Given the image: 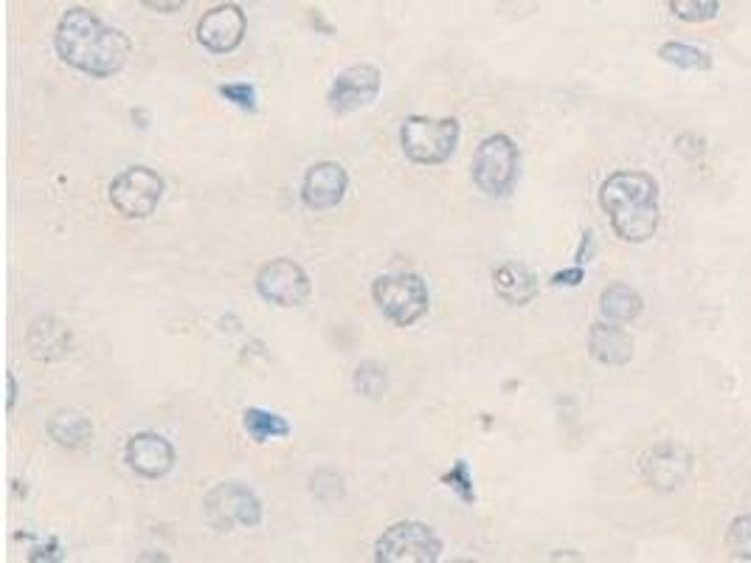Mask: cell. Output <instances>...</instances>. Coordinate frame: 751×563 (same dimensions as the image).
Listing matches in <instances>:
<instances>
[{
	"instance_id": "1",
	"label": "cell",
	"mask_w": 751,
	"mask_h": 563,
	"mask_svg": "<svg viewBox=\"0 0 751 563\" xmlns=\"http://www.w3.org/2000/svg\"><path fill=\"white\" fill-rule=\"evenodd\" d=\"M54 45L65 65L93 79H108L128 65L133 43L119 29L104 26L90 9L74 7L59 18Z\"/></svg>"
},
{
	"instance_id": "2",
	"label": "cell",
	"mask_w": 751,
	"mask_h": 563,
	"mask_svg": "<svg viewBox=\"0 0 751 563\" xmlns=\"http://www.w3.org/2000/svg\"><path fill=\"white\" fill-rule=\"evenodd\" d=\"M599 206L625 243H648L659 229V184L653 175L625 169L599 186Z\"/></svg>"
},
{
	"instance_id": "3",
	"label": "cell",
	"mask_w": 751,
	"mask_h": 563,
	"mask_svg": "<svg viewBox=\"0 0 751 563\" xmlns=\"http://www.w3.org/2000/svg\"><path fill=\"white\" fill-rule=\"evenodd\" d=\"M462 128L453 115L431 119V115H408L400 128V147L408 161L420 167H437L445 164L456 153Z\"/></svg>"
},
{
	"instance_id": "4",
	"label": "cell",
	"mask_w": 751,
	"mask_h": 563,
	"mask_svg": "<svg viewBox=\"0 0 751 563\" xmlns=\"http://www.w3.org/2000/svg\"><path fill=\"white\" fill-rule=\"evenodd\" d=\"M518 167L521 155L516 141L504 133L487 135L473 155V184L487 198H507L518 180Z\"/></svg>"
},
{
	"instance_id": "5",
	"label": "cell",
	"mask_w": 751,
	"mask_h": 563,
	"mask_svg": "<svg viewBox=\"0 0 751 563\" xmlns=\"http://www.w3.org/2000/svg\"><path fill=\"white\" fill-rule=\"evenodd\" d=\"M372 299L380 313L397 327H411L428 313V288L417 274H386L372 285Z\"/></svg>"
},
{
	"instance_id": "6",
	"label": "cell",
	"mask_w": 751,
	"mask_h": 563,
	"mask_svg": "<svg viewBox=\"0 0 751 563\" xmlns=\"http://www.w3.org/2000/svg\"><path fill=\"white\" fill-rule=\"evenodd\" d=\"M440 555V536L422 521H397L375 544L377 563H437Z\"/></svg>"
},
{
	"instance_id": "7",
	"label": "cell",
	"mask_w": 751,
	"mask_h": 563,
	"mask_svg": "<svg viewBox=\"0 0 751 563\" xmlns=\"http://www.w3.org/2000/svg\"><path fill=\"white\" fill-rule=\"evenodd\" d=\"M164 178L150 167H130L110 184V203L128 220H147L164 198Z\"/></svg>"
},
{
	"instance_id": "8",
	"label": "cell",
	"mask_w": 751,
	"mask_h": 563,
	"mask_svg": "<svg viewBox=\"0 0 751 563\" xmlns=\"http://www.w3.org/2000/svg\"><path fill=\"white\" fill-rule=\"evenodd\" d=\"M203 510L214 530H234V527L254 530V527L262 525L259 499L254 496V490H249L240 482H225V485L211 487L206 493Z\"/></svg>"
},
{
	"instance_id": "9",
	"label": "cell",
	"mask_w": 751,
	"mask_h": 563,
	"mask_svg": "<svg viewBox=\"0 0 751 563\" xmlns=\"http://www.w3.org/2000/svg\"><path fill=\"white\" fill-rule=\"evenodd\" d=\"M256 294L276 308H299L310 296V276L299 263L279 256L256 274Z\"/></svg>"
},
{
	"instance_id": "10",
	"label": "cell",
	"mask_w": 751,
	"mask_h": 563,
	"mask_svg": "<svg viewBox=\"0 0 751 563\" xmlns=\"http://www.w3.org/2000/svg\"><path fill=\"white\" fill-rule=\"evenodd\" d=\"M380 82L383 77L375 65H350V68L338 74L330 93H327L330 110L338 115H346L366 108V104L375 102L377 93H380Z\"/></svg>"
},
{
	"instance_id": "11",
	"label": "cell",
	"mask_w": 751,
	"mask_h": 563,
	"mask_svg": "<svg viewBox=\"0 0 751 563\" xmlns=\"http://www.w3.org/2000/svg\"><path fill=\"white\" fill-rule=\"evenodd\" d=\"M249 32V18L236 3L211 7L198 23V43L211 54L236 52Z\"/></svg>"
},
{
	"instance_id": "12",
	"label": "cell",
	"mask_w": 751,
	"mask_h": 563,
	"mask_svg": "<svg viewBox=\"0 0 751 563\" xmlns=\"http://www.w3.org/2000/svg\"><path fill=\"white\" fill-rule=\"evenodd\" d=\"M346 186H350V175L338 161H319L305 173L301 200L312 211H330L344 200Z\"/></svg>"
},
{
	"instance_id": "13",
	"label": "cell",
	"mask_w": 751,
	"mask_h": 563,
	"mask_svg": "<svg viewBox=\"0 0 751 563\" xmlns=\"http://www.w3.org/2000/svg\"><path fill=\"white\" fill-rule=\"evenodd\" d=\"M124 460L144 479H161L175 467V445L155 431H141L128 440Z\"/></svg>"
},
{
	"instance_id": "14",
	"label": "cell",
	"mask_w": 751,
	"mask_h": 563,
	"mask_svg": "<svg viewBox=\"0 0 751 563\" xmlns=\"http://www.w3.org/2000/svg\"><path fill=\"white\" fill-rule=\"evenodd\" d=\"M689 467H693L689 454L682 445H673V442L656 445V449L650 451L642 460L644 479L653 487H659V490H675V487H682L689 476Z\"/></svg>"
},
{
	"instance_id": "15",
	"label": "cell",
	"mask_w": 751,
	"mask_h": 563,
	"mask_svg": "<svg viewBox=\"0 0 751 563\" xmlns=\"http://www.w3.org/2000/svg\"><path fill=\"white\" fill-rule=\"evenodd\" d=\"M26 344L34 358L52 364V361H59L68 355L70 346H74V333H70V327L63 324L59 319L45 316V319L32 321V327H29L26 333Z\"/></svg>"
},
{
	"instance_id": "16",
	"label": "cell",
	"mask_w": 751,
	"mask_h": 563,
	"mask_svg": "<svg viewBox=\"0 0 751 563\" xmlns=\"http://www.w3.org/2000/svg\"><path fill=\"white\" fill-rule=\"evenodd\" d=\"M493 288L507 305H529L538 296V276L521 263H504L493 271Z\"/></svg>"
},
{
	"instance_id": "17",
	"label": "cell",
	"mask_w": 751,
	"mask_h": 563,
	"mask_svg": "<svg viewBox=\"0 0 751 563\" xmlns=\"http://www.w3.org/2000/svg\"><path fill=\"white\" fill-rule=\"evenodd\" d=\"M588 350L605 366H625L633 358L631 335L614 324H594L588 330Z\"/></svg>"
},
{
	"instance_id": "18",
	"label": "cell",
	"mask_w": 751,
	"mask_h": 563,
	"mask_svg": "<svg viewBox=\"0 0 751 563\" xmlns=\"http://www.w3.org/2000/svg\"><path fill=\"white\" fill-rule=\"evenodd\" d=\"M48 437L68 451L85 449L93 440V422L82 411L63 409L48 420Z\"/></svg>"
},
{
	"instance_id": "19",
	"label": "cell",
	"mask_w": 751,
	"mask_h": 563,
	"mask_svg": "<svg viewBox=\"0 0 751 563\" xmlns=\"http://www.w3.org/2000/svg\"><path fill=\"white\" fill-rule=\"evenodd\" d=\"M599 310L614 324H628L642 313V296L631 290L628 285H611L599 296Z\"/></svg>"
},
{
	"instance_id": "20",
	"label": "cell",
	"mask_w": 751,
	"mask_h": 563,
	"mask_svg": "<svg viewBox=\"0 0 751 563\" xmlns=\"http://www.w3.org/2000/svg\"><path fill=\"white\" fill-rule=\"evenodd\" d=\"M242 429L249 431V437L254 442H270L290 434V422L281 415H276V411L245 409V415H242Z\"/></svg>"
},
{
	"instance_id": "21",
	"label": "cell",
	"mask_w": 751,
	"mask_h": 563,
	"mask_svg": "<svg viewBox=\"0 0 751 563\" xmlns=\"http://www.w3.org/2000/svg\"><path fill=\"white\" fill-rule=\"evenodd\" d=\"M659 57H662L664 63L675 65V68H682V70L713 68V59H709V54L700 52V48H695V45H687V43H664L662 48H659Z\"/></svg>"
},
{
	"instance_id": "22",
	"label": "cell",
	"mask_w": 751,
	"mask_h": 563,
	"mask_svg": "<svg viewBox=\"0 0 751 563\" xmlns=\"http://www.w3.org/2000/svg\"><path fill=\"white\" fill-rule=\"evenodd\" d=\"M667 7L678 20H687V23H707V20L718 18L720 0H667Z\"/></svg>"
},
{
	"instance_id": "23",
	"label": "cell",
	"mask_w": 751,
	"mask_h": 563,
	"mask_svg": "<svg viewBox=\"0 0 751 563\" xmlns=\"http://www.w3.org/2000/svg\"><path fill=\"white\" fill-rule=\"evenodd\" d=\"M355 389L361 391L363 397H380L389 386V375H386V366L375 364V361H366L355 369Z\"/></svg>"
},
{
	"instance_id": "24",
	"label": "cell",
	"mask_w": 751,
	"mask_h": 563,
	"mask_svg": "<svg viewBox=\"0 0 751 563\" xmlns=\"http://www.w3.org/2000/svg\"><path fill=\"white\" fill-rule=\"evenodd\" d=\"M726 547L738 561H751V516H740L726 532Z\"/></svg>"
},
{
	"instance_id": "25",
	"label": "cell",
	"mask_w": 751,
	"mask_h": 563,
	"mask_svg": "<svg viewBox=\"0 0 751 563\" xmlns=\"http://www.w3.org/2000/svg\"><path fill=\"white\" fill-rule=\"evenodd\" d=\"M442 482H445V485L451 487L453 493H459V499L465 501V505H473V501H476V493H473L471 467H467L465 460H459L456 465H453L451 471L442 476Z\"/></svg>"
},
{
	"instance_id": "26",
	"label": "cell",
	"mask_w": 751,
	"mask_h": 563,
	"mask_svg": "<svg viewBox=\"0 0 751 563\" xmlns=\"http://www.w3.org/2000/svg\"><path fill=\"white\" fill-rule=\"evenodd\" d=\"M220 97L225 99V102L236 104L240 110H249V113H254L256 110V90L254 85L249 82H231V85H220Z\"/></svg>"
},
{
	"instance_id": "27",
	"label": "cell",
	"mask_w": 751,
	"mask_h": 563,
	"mask_svg": "<svg viewBox=\"0 0 751 563\" xmlns=\"http://www.w3.org/2000/svg\"><path fill=\"white\" fill-rule=\"evenodd\" d=\"M141 3H144L147 9H153V12L173 14V12H180L189 0H141Z\"/></svg>"
},
{
	"instance_id": "28",
	"label": "cell",
	"mask_w": 751,
	"mask_h": 563,
	"mask_svg": "<svg viewBox=\"0 0 751 563\" xmlns=\"http://www.w3.org/2000/svg\"><path fill=\"white\" fill-rule=\"evenodd\" d=\"M554 285H568V288H574V285H579L583 282V268H572V271H561V274L552 276Z\"/></svg>"
},
{
	"instance_id": "29",
	"label": "cell",
	"mask_w": 751,
	"mask_h": 563,
	"mask_svg": "<svg viewBox=\"0 0 751 563\" xmlns=\"http://www.w3.org/2000/svg\"><path fill=\"white\" fill-rule=\"evenodd\" d=\"M7 389H9V395H7V409L12 411V409H14V404H18V380H14L12 372H7Z\"/></svg>"
}]
</instances>
